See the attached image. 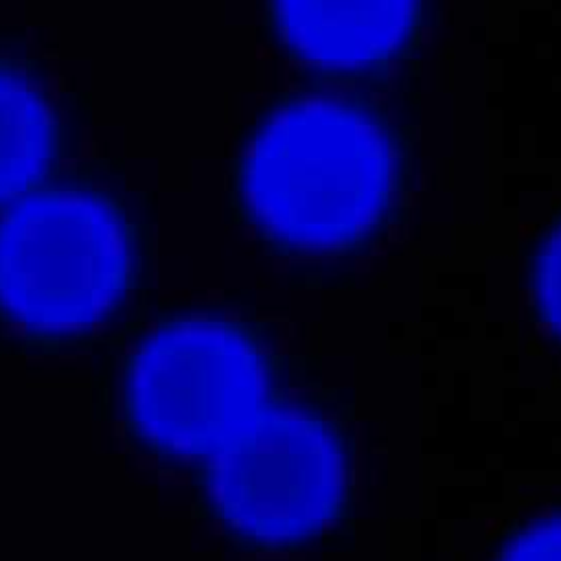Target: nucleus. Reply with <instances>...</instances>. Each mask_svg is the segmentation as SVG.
<instances>
[{"label":"nucleus","mask_w":561,"mask_h":561,"mask_svg":"<svg viewBox=\"0 0 561 561\" xmlns=\"http://www.w3.org/2000/svg\"><path fill=\"white\" fill-rule=\"evenodd\" d=\"M543 296L550 313L561 324V234L554 239L546 261H543Z\"/></svg>","instance_id":"nucleus-8"},{"label":"nucleus","mask_w":561,"mask_h":561,"mask_svg":"<svg viewBox=\"0 0 561 561\" xmlns=\"http://www.w3.org/2000/svg\"><path fill=\"white\" fill-rule=\"evenodd\" d=\"M388 180L390 151L375 123L327 101L276 114L245 164L254 210L300 241H333L359 230L379 208Z\"/></svg>","instance_id":"nucleus-1"},{"label":"nucleus","mask_w":561,"mask_h":561,"mask_svg":"<svg viewBox=\"0 0 561 561\" xmlns=\"http://www.w3.org/2000/svg\"><path fill=\"white\" fill-rule=\"evenodd\" d=\"M123 270L121 228L90 197H35L0 226V298L33 327L90 322L114 298Z\"/></svg>","instance_id":"nucleus-2"},{"label":"nucleus","mask_w":561,"mask_h":561,"mask_svg":"<svg viewBox=\"0 0 561 561\" xmlns=\"http://www.w3.org/2000/svg\"><path fill=\"white\" fill-rule=\"evenodd\" d=\"M511 561H561V526L526 539Z\"/></svg>","instance_id":"nucleus-7"},{"label":"nucleus","mask_w":561,"mask_h":561,"mask_svg":"<svg viewBox=\"0 0 561 561\" xmlns=\"http://www.w3.org/2000/svg\"><path fill=\"white\" fill-rule=\"evenodd\" d=\"M215 451L219 502L250 530H305L333 500V451L305 421L254 414Z\"/></svg>","instance_id":"nucleus-4"},{"label":"nucleus","mask_w":561,"mask_h":561,"mask_svg":"<svg viewBox=\"0 0 561 561\" xmlns=\"http://www.w3.org/2000/svg\"><path fill=\"white\" fill-rule=\"evenodd\" d=\"M256 370L245 348L213 329L158 337L134 375L142 427L175 449H219L254 416Z\"/></svg>","instance_id":"nucleus-3"},{"label":"nucleus","mask_w":561,"mask_h":561,"mask_svg":"<svg viewBox=\"0 0 561 561\" xmlns=\"http://www.w3.org/2000/svg\"><path fill=\"white\" fill-rule=\"evenodd\" d=\"M289 44L327 66H362L399 46L414 0H276Z\"/></svg>","instance_id":"nucleus-5"},{"label":"nucleus","mask_w":561,"mask_h":561,"mask_svg":"<svg viewBox=\"0 0 561 561\" xmlns=\"http://www.w3.org/2000/svg\"><path fill=\"white\" fill-rule=\"evenodd\" d=\"M50 151V118L39 96L0 72V199L26 188Z\"/></svg>","instance_id":"nucleus-6"}]
</instances>
